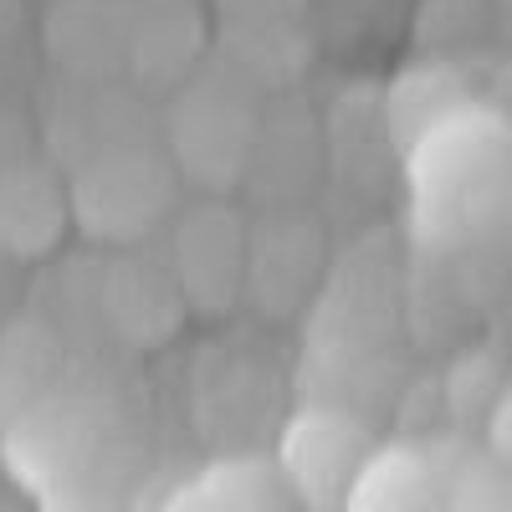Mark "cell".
Listing matches in <instances>:
<instances>
[{
	"label": "cell",
	"instance_id": "4fadbf2b",
	"mask_svg": "<svg viewBox=\"0 0 512 512\" xmlns=\"http://www.w3.org/2000/svg\"><path fill=\"white\" fill-rule=\"evenodd\" d=\"M164 512H287V487L267 461H216L169 497Z\"/></svg>",
	"mask_w": 512,
	"mask_h": 512
},
{
	"label": "cell",
	"instance_id": "8992f818",
	"mask_svg": "<svg viewBox=\"0 0 512 512\" xmlns=\"http://www.w3.org/2000/svg\"><path fill=\"white\" fill-rule=\"evenodd\" d=\"M328 241L313 216L303 210H272L267 221L251 226L246 241V297L267 318H292L323 282Z\"/></svg>",
	"mask_w": 512,
	"mask_h": 512
},
{
	"label": "cell",
	"instance_id": "7a4b0ae2",
	"mask_svg": "<svg viewBox=\"0 0 512 512\" xmlns=\"http://www.w3.org/2000/svg\"><path fill=\"white\" fill-rule=\"evenodd\" d=\"M175 200V175L169 154L149 144H108L82 159V169L67 185V216L82 236L103 246H139Z\"/></svg>",
	"mask_w": 512,
	"mask_h": 512
},
{
	"label": "cell",
	"instance_id": "7c38bea8",
	"mask_svg": "<svg viewBox=\"0 0 512 512\" xmlns=\"http://www.w3.org/2000/svg\"><path fill=\"white\" fill-rule=\"evenodd\" d=\"M67 221V190H57L41 169L0 175V246L11 256H47Z\"/></svg>",
	"mask_w": 512,
	"mask_h": 512
},
{
	"label": "cell",
	"instance_id": "9a60e30c",
	"mask_svg": "<svg viewBox=\"0 0 512 512\" xmlns=\"http://www.w3.org/2000/svg\"><path fill=\"white\" fill-rule=\"evenodd\" d=\"M487 451H492L502 466H512V395H507V400H497V410H492V425H487Z\"/></svg>",
	"mask_w": 512,
	"mask_h": 512
},
{
	"label": "cell",
	"instance_id": "8fae6325",
	"mask_svg": "<svg viewBox=\"0 0 512 512\" xmlns=\"http://www.w3.org/2000/svg\"><path fill=\"white\" fill-rule=\"evenodd\" d=\"M466 103H477V88L466 82L461 67H451V62H415V67H405L390 82V93H384V123H390L395 149L405 154L425 128H436L446 113H456Z\"/></svg>",
	"mask_w": 512,
	"mask_h": 512
},
{
	"label": "cell",
	"instance_id": "52a82bcc",
	"mask_svg": "<svg viewBox=\"0 0 512 512\" xmlns=\"http://www.w3.org/2000/svg\"><path fill=\"white\" fill-rule=\"evenodd\" d=\"M185 313L190 308H185L169 262L144 256L139 246L113 256V267L103 277V318L118 338H128V344H139V349L169 344V338L180 333Z\"/></svg>",
	"mask_w": 512,
	"mask_h": 512
},
{
	"label": "cell",
	"instance_id": "5bb4252c",
	"mask_svg": "<svg viewBox=\"0 0 512 512\" xmlns=\"http://www.w3.org/2000/svg\"><path fill=\"white\" fill-rule=\"evenodd\" d=\"M446 507L451 512H512V466L492 451H461L446 461Z\"/></svg>",
	"mask_w": 512,
	"mask_h": 512
},
{
	"label": "cell",
	"instance_id": "277c9868",
	"mask_svg": "<svg viewBox=\"0 0 512 512\" xmlns=\"http://www.w3.org/2000/svg\"><path fill=\"white\" fill-rule=\"evenodd\" d=\"M256 154V113L231 77H190L169 118V164H180L205 190H231L246 180Z\"/></svg>",
	"mask_w": 512,
	"mask_h": 512
},
{
	"label": "cell",
	"instance_id": "5b68a950",
	"mask_svg": "<svg viewBox=\"0 0 512 512\" xmlns=\"http://www.w3.org/2000/svg\"><path fill=\"white\" fill-rule=\"evenodd\" d=\"M246 241H251V226L226 200H205L180 216L169 272H175L190 313L226 318L246 297Z\"/></svg>",
	"mask_w": 512,
	"mask_h": 512
},
{
	"label": "cell",
	"instance_id": "3957f363",
	"mask_svg": "<svg viewBox=\"0 0 512 512\" xmlns=\"http://www.w3.org/2000/svg\"><path fill=\"white\" fill-rule=\"evenodd\" d=\"M374 431L369 420L349 405H303L277 436V477L287 497L308 502V507H344L354 492L359 472L374 456Z\"/></svg>",
	"mask_w": 512,
	"mask_h": 512
},
{
	"label": "cell",
	"instance_id": "30bf717a",
	"mask_svg": "<svg viewBox=\"0 0 512 512\" xmlns=\"http://www.w3.org/2000/svg\"><path fill=\"white\" fill-rule=\"evenodd\" d=\"M47 52L82 82H108L128 72L118 0H57L47 11Z\"/></svg>",
	"mask_w": 512,
	"mask_h": 512
},
{
	"label": "cell",
	"instance_id": "6da1fadb",
	"mask_svg": "<svg viewBox=\"0 0 512 512\" xmlns=\"http://www.w3.org/2000/svg\"><path fill=\"white\" fill-rule=\"evenodd\" d=\"M405 226L420 251L477 246L512 200V123L487 98L446 113L400 154Z\"/></svg>",
	"mask_w": 512,
	"mask_h": 512
},
{
	"label": "cell",
	"instance_id": "ba28073f",
	"mask_svg": "<svg viewBox=\"0 0 512 512\" xmlns=\"http://www.w3.org/2000/svg\"><path fill=\"white\" fill-rule=\"evenodd\" d=\"M128 72L149 82H180L200 57V11L195 0H118Z\"/></svg>",
	"mask_w": 512,
	"mask_h": 512
},
{
	"label": "cell",
	"instance_id": "9c48e42d",
	"mask_svg": "<svg viewBox=\"0 0 512 512\" xmlns=\"http://www.w3.org/2000/svg\"><path fill=\"white\" fill-rule=\"evenodd\" d=\"M338 512H451L446 461L410 441L379 446Z\"/></svg>",
	"mask_w": 512,
	"mask_h": 512
}]
</instances>
